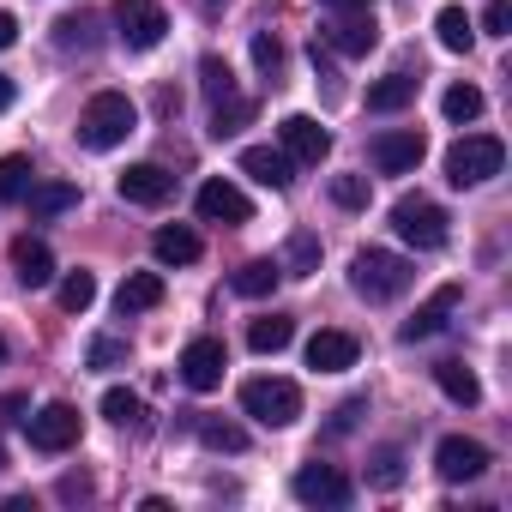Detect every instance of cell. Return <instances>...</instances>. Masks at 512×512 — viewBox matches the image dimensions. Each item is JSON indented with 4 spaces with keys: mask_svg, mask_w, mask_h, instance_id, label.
Returning <instances> with one entry per match:
<instances>
[{
    "mask_svg": "<svg viewBox=\"0 0 512 512\" xmlns=\"http://www.w3.org/2000/svg\"><path fill=\"white\" fill-rule=\"evenodd\" d=\"M410 278H416V266L404 260V253H392V247H362L350 260V290L362 302H398L410 290Z\"/></svg>",
    "mask_w": 512,
    "mask_h": 512,
    "instance_id": "1",
    "label": "cell"
},
{
    "mask_svg": "<svg viewBox=\"0 0 512 512\" xmlns=\"http://www.w3.org/2000/svg\"><path fill=\"white\" fill-rule=\"evenodd\" d=\"M133 127H139L133 97H127V91H97V97L85 103V115H79V145H85V151H115V145H127Z\"/></svg>",
    "mask_w": 512,
    "mask_h": 512,
    "instance_id": "2",
    "label": "cell"
},
{
    "mask_svg": "<svg viewBox=\"0 0 512 512\" xmlns=\"http://www.w3.org/2000/svg\"><path fill=\"white\" fill-rule=\"evenodd\" d=\"M241 410L260 422V428H290L302 416V386L296 380H278V374H260L241 386Z\"/></svg>",
    "mask_w": 512,
    "mask_h": 512,
    "instance_id": "3",
    "label": "cell"
},
{
    "mask_svg": "<svg viewBox=\"0 0 512 512\" xmlns=\"http://www.w3.org/2000/svg\"><path fill=\"white\" fill-rule=\"evenodd\" d=\"M506 169V145L494 133H464L452 151H446V181L452 187H482Z\"/></svg>",
    "mask_w": 512,
    "mask_h": 512,
    "instance_id": "4",
    "label": "cell"
},
{
    "mask_svg": "<svg viewBox=\"0 0 512 512\" xmlns=\"http://www.w3.org/2000/svg\"><path fill=\"white\" fill-rule=\"evenodd\" d=\"M115 37L127 49H157L169 37V13L163 0H115Z\"/></svg>",
    "mask_w": 512,
    "mask_h": 512,
    "instance_id": "5",
    "label": "cell"
},
{
    "mask_svg": "<svg viewBox=\"0 0 512 512\" xmlns=\"http://www.w3.org/2000/svg\"><path fill=\"white\" fill-rule=\"evenodd\" d=\"M392 229L410 241V247H440L446 241V211L434 205V199H422V193H404L398 205H392Z\"/></svg>",
    "mask_w": 512,
    "mask_h": 512,
    "instance_id": "6",
    "label": "cell"
},
{
    "mask_svg": "<svg viewBox=\"0 0 512 512\" xmlns=\"http://www.w3.org/2000/svg\"><path fill=\"white\" fill-rule=\"evenodd\" d=\"M368 157H374L380 175H410V169L428 157V139H422L416 127H386V133L368 145Z\"/></svg>",
    "mask_w": 512,
    "mask_h": 512,
    "instance_id": "7",
    "label": "cell"
},
{
    "mask_svg": "<svg viewBox=\"0 0 512 512\" xmlns=\"http://www.w3.org/2000/svg\"><path fill=\"white\" fill-rule=\"evenodd\" d=\"M488 464H494L488 446L470 440V434H446V440L434 446V470H440V482H476Z\"/></svg>",
    "mask_w": 512,
    "mask_h": 512,
    "instance_id": "8",
    "label": "cell"
},
{
    "mask_svg": "<svg viewBox=\"0 0 512 512\" xmlns=\"http://www.w3.org/2000/svg\"><path fill=\"white\" fill-rule=\"evenodd\" d=\"M79 410L73 404H43L31 422H25V434H31V446L37 452H67V446H79Z\"/></svg>",
    "mask_w": 512,
    "mask_h": 512,
    "instance_id": "9",
    "label": "cell"
},
{
    "mask_svg": "<svg viewBox=\"0 0 512 512\" xmlns=\"http://www.w3.org/2000/svg\"><path fill=\"white\" fill-rule=\"evenodd\" d=\"M278 139H284V157L290 163H326V151H332V133L314 121V115H284L278 121Z\"/></svg>",
    "mask_w": 512,
    "mask_h": 512,
    "instance_id": "10",
    "label": "cell"
},
{
    "mask_svg": "<svg viewBox=\"0 0 512 512\" xmlns=\"http://www.w3.org/2000/svg\"><path fill=\"white\" fill-rule=\"evenodd\" d=\"M290 494H296L302 506H344V500H350V476H344L338 464H302L296 482H290Z\"/></svg>",
    "mask_w": 512,
    "mask_h": 512,
    "instance_id": "11",
    "label": "cell"
},
{
    "mask_svg": "<svg viewBox=\"0 0 512 512\" xmlns=\"http://www.w3.org/2000/svg\"><path fill=\"white\" fill-rule=\"evenodd\" d=\"M223 368H229V350H223L217 338H193V344L181 350V380H187L193 392H217V386H223Z\"/></svg>",
    "mask_w": 512,
    "mask_h": 512,
    "instance_id": "12",
    "label": "cell"
},
{
    "mask_svg": "<svg viewBox=\"0 0 512 512\" xmlns=\"http://www.w3.org/2000/svg\"><path fill=\"white\" fill-rule=\"evenodd\" d=\"M115 193H121L127 205H163V199L175 193V175H169L163 163H133V169L115 175Z\"/></svg>",
    "mask_w": 512,
    "mask_h": 512,
    "instance_id": "13",
    "label": "cell"
},
{
    "mask_svg": "<svg viewBox=\"0 0 512 512\" xmlns=\"http://www.w3.org/2000/svg\"><path fill=\"white\" fill-rule=\"evenodd\" d=\"M193 205H199L205 223H229V229H235V223H253V199H247L235 181H205Z\"/></svg>",
    "mask_w": 512,
    "mask_h": 512,
    "instance_id": "14",
    "label": "cell"
},
{
    "mask_svg": "<svg viewBox=\"0 0 512 512\" xmlns=\"http://www.w3.org/2000/svg\"><path fill=\"white\" fill-rule=\"evenodd\" d=\"M241 175H253L260 187L284 193V187L296 181V163L284 157V145H247V151H241Z\"/></svg>",
    "mask_w": 512,
    "mask_h": 512,
    "instance_id": "15",
    "label": "cell"
},
{
    "mask_svg": "<svg viewBox=\"0 0 512 512\" xmlns=\"http://www.w3.org/2000/svg\"><path fill=\"white\" fill-rule=\"evenodd\" d=\"M320 37H326L338 55H368V49L380 43V31H374V13H332Z\"/></svg>",
    "mask_w": 512,
    "mask_h": 512,
    "instance_id": "16",
    "label": "cell"
},
{
    "mask_svg": "<svg viewBox=\"0 0 512 512\" xmlns=\"http://www.w3.org/2000/svg\"><path fill=\"white\" fill-rule=\"evenodd\" d=\"M458 302H464V290H458V284H440V290H434V296H428V302H422L410 320H404V344H422V338H434V332L452 320V308H458Z\"/></svg>",
    "mask_w": 512,
    "mask_h": 512,
    "instance_id": "17",
    "label": "cell"
},
{
    "mask_svg": "<svg viewBox=\"0 0 512 512\" xmlns=\"http://www.w3.org/2000/svg\"><path fill=\"white\" fill-rule=\"evenodd\" d=\"M13 272H19V284H25V290L55 284V253H49V241L19 235V241H13Z\"/></svg>",
    "mask_w": 512,
    "mask_h": 512,
    "instance_id": "18",
    "label": "cell"
},
{
    "mask_svg": "<svg viewBox=\"0 0 512 512\" xmlns=\"http://www.w3.org/2000/svg\"><path fill=\"white\" fill-rule=\"evenodd\" d=\"M356 356H362V344L350 332H314L308 338V368H320V374H344V368H356Z\"/></svg>",
    "mask_w": 512,
    "mask_h": 512,
    "instance_id": "19",
    "label": "cell"
},
{
    "mask_svg": "<svg viewBox=\"0 0 512 512\" xmlns=\"http://www.w3.org/2000/svg\"><path fill=\"white\" fill-rule=\"evenodd\" d=\"M25 205H31V223H49V217H61V211L79 205V187L73 181H31Z\"/></svg>",
    "mask_w": 512,
    "mask_h": 512,
    "instance_id": "20",
    "label": "cell"
},
{
    "mask_svg": "<svg viewBox=\"0 0 512 512\" xmlns=\"http://www.w3.org/2000/svg\"><path fill=\"white\" fill-rule=\"evenodd\" d=\"M151 253H157V260H163V266H193V260H199V253H205V241H199L193 229H181V223H169V229H157V235H151Z\"/></svg>",
    "mask_w": 512,
    "mask_h": 512,
    "instance_id": "21",
    "label": "cell"
},
{
    "mask_svg": "<svg viewBox=\"0 0 512 512\" xmlns=\"http://www.w3.org/2000/svg\"><path fill=\"white\" fill-rule=\"evenodd\" d=\"M290 338H296L290 314H260V320L247 326V350L253 356H278V350H290Z\"/></svg>",
    "mask_w": 512,
    "mask_h": 512,
    "instance_id": "22",
    "label": "cell"
},
{
    "mask_svg": "<svg viewBox=\"0 0 512 512\" xmlns=\"http://www.w3.org/2000/svg\"><path fill=\"white\" fill-rule=\"evenodd\" d=\"M55 49L61 55H91L97 49V13H85V7L79 13H61L55 19Z\"/></svg>",
    "mask_w": 512,
    "mask_h": 512,
    "instance_id": "23",
    "label": "cell"
},
{
    "mask_svg": "<svg viewBox=\"0 0 512 512\" xmlns=\"http://www.w3.org/2000/svg\"><path fill=\"white\" fill-rule=\"evenodd\" d=\"M416 85H422V79H410V73H386V79L368 85V109H374V115H398V109L416 103Z\"/></svg>",
    "mask_w": 512,
    "mask_h": 512,
    "instance_id": "24",
    "label": "cell"
},
{
    "mask_svg": "<svg viewBox=\"0 0 512 512\" xmlns=\"http://www.w3.org/2000/svg\"><path fill=\"white\" fill-rule=\"evenodd\" d=\"M434 37H440V49H446V55H470L476 25H470V13H464V7H440V13H434Z\"/></svg>",
    "mask_w": 512,
    "mask_h": 512,
    "instance_id": "25",
    "label": "cell"
},
{
    "mask_svg": "<svg viewBox=\"0 0 512 512\" xmlns=\"http://www.w3.org/2000/svg\"><path fill=\"white\" fill-rule=\"evenodd\" d=\"M434 386H440L452 404H464V410H470V404H482V380H476L464 362H434Z\"/></svg>",
    "mask_w": 512,
    "mask_h": 512,
    "instance_id": "26",
    "label": "cell"
},
{
    "mask_svg": "<svg viewBox=\"0 0 512 512\" xmlns=\"http://www.w3.org/2000/svg\"><path fill=\"white\" fill-rule=\"evenodd\" d=\"M278 278H284V266H278V260H247L229 284H235V296L260 302V296H272V290H278Z\"/></svg>",
    "mask_w": 512,
    "mask_h": 512,
    "instance_id": "27",
    "label": "cell"
},
{
    "mask_svg": "<svg viewBox=\"0 0 512 512\" xmlns=\"http://www.w3.org/2000/svg\"><path fill=\"white\" fill-rule=\"evenodd\" d=\"M163 302V278L157 272H133L121 290H115V308L121 314H145V308H157Z\"/></svg>",
    "mask_w": 512,
    "mask_h": 512,
    "instance_id": "28",
    "label": "cell"
},
{
    "mask_svg": "<svg viewBox=\"0 0 512 512\" xmlns=\"http://www.w3.org/2000/svg\"><path fill=\"white\" fill-rule=\"evenodd\" d=\"M284 272H290V278L320 272V235H314V229H296V235H290V247H284Z\"/></svg>",
    "mask_w": 512,
    "mask_h": 512,
    "instance_id": "29",
    "label": "cell"
},
{
    "mask_svg": "<svg viewBox=\"0 0 512 512\" xmlns=\"http://www.w3.org/2000/svg\"><path fill=\"white\" fill-rule=\"evenodd\" d=\"M193 434H199V446H205V452H241V446H247V434H241L235 422H223V416H199V422H193Z\"/></svg>",
    "mask_w": 512,
    "mask_h": 512,
    "instance_id": "30",
    "label": "cell"
},
{
    "mask_svg": "<svg viewBox=\"0 0 512 512\" xmlns=\"http://www.w3.org/2000/svg\"><path fill=\"white\" fill-rule=\"evenodd\" d=\"M103 416H109L115 428H145V404H139V392H127V386H109V392H103Z\"/></svg>",
    "mask_w": 512,
    "mask_h": 512,
    "instance_id": "31",
    "label": "cell"
},
{
    "mask_svg": "<svg viewBox=\"0 0 512 512\" xmlns=\"http://www.w3.org/2000/svg\"><path fill=\"white\" fill-rule=\"evenodd\" d=\"M31 181H37L31 157H0V199H7V205H19L31 193Z\"/></svg>",
    "mask_w": 512,
    "mask_h": 512,
    "instance_id": "32",
    "label": "cell"
},
{
    "mask_svg": "<svg viewBox=\"0 0 512 512\" xmlns=\"http://www.w3.org/2000/svg\"><path fill=\"white\" fill-rule=\"evenodd\" d=\"M199 85H205L211 103H229V97H235V73H229V61H223V55H205V61H199Z\"/></svg>",
    "mask_w": 512,
    "mask_h": 512,
    "instance_id": "33",
    "label": "cell"
},
{
    "mask_svg": "<svg viewBox=\"0 0 512 512\" xmlns=\"http://www.w3.org/2000/svg\"><path fill=\"white\" fill-rule=\"evenodd\" d=\"M247 121H253V103H247L241 91H235L229 103H211V133H217V139H229V133H241Z\"/></svg>",
    "mask_w": 512,
    "mask_h": 512,
    "instance_id": "34",
    "label": "cell"
},
{
    "mask_svg": "<svg viewBox=\"0 0 512 512\" xmlns=\"http://www.w3.org/2000/svg\"><path fill=\"white\" fill-rule=\"evenodd\" d=\"M440 115H446V121H458V127H464V121H476V115H482V91H476V85H452V91L440 97Z\"/></svg>",
    "mask_w": 512,
    "mask_h": 512,
    "instance_id": "35",
    "label": "cell"
},
{
    "mask_svg": "<svg viewBox=\"0 0 512 512\" xmlns=\"http://www.w3.org/2000/svg\"><path fill=\"white\" fill-rule=\"evenodd\" d=\"M55 296H61V308H67V314H85V308L97 302V278H91V272H67Z\"/></svg>",
    "mask_w": 512,
    "mask_h": 512,
    "instance_id": "36",
    "label": "cell"
},
{
    "mask_svg": "<svg viewBox=\"0 0 512 512\" xmlns=\"http://www.w3.org/2000/svg\"><path fill=\"white\" fill-rule=\"evenodd\" d=\"M368 482H374V488H398V482H404V452H398V446H380V452L368 458Z\"/></svg>",
    "mask_w": 512,
    "mask_h": 512,
    "instance_id": "37",
    "label": "cell"
},
{
    "mask_svg": "<svg viewBox=\"0 0 512 512\" xmlns=\"http://www.w3.org/2000/svg\"><path fill=\"white\" fill-rule=\"evenodd\" d=\"M332 199L344 211H362L368 205V175H332Z\"/></svg>",
    "mask_w": 512,
    "mask_h": 512,
    "instance_id": "38",
    "label": "cell"
},
{
    "mask_svg": "<svg viewBox=\"0 0 512 512\" xmlns=\"http://www.w3.org/2000/svg\"><path fill=\"white\" fill-rule=\"evenodd\" d=\"M253 67H260L266 79H278V67H284V49H278V37L253 31Z\"/></svg>",
    "mask_w": 512,
    "mask_h": 512,
    "instance_id": "39",
    "label": "cell"
},
{
    "mask_svg": "<svg viewBox=\"0 0 512 512\" xmlns=\"http://www.w3.org/2000/svg\"><path fill=\"white\" fill-rule=\"evenodd\" d=\"M85 362H91V368H121V362H127V344H121V338H91Z\"/></svg>",
    "mask_w": 512,
    "mask_h": 512,
    "instance_id": "40",
    "label": "cell"
},
{
    "mask_svg": "<svg viewBox=\"0 0 512 512\" xmlns=\"http://www.w3.org/2000/svg\"><path fill=\"white\" fill-rule=\"evenodd\" d=\"M482 31L488 37H512V0H488V7H482Z\"/></svg>",
    "mask_w": 512,
    "mask_h": 512,
    "instance_id": "41",
    "label": "cell"
},
{
    "mask_svg": "<svg viewBox=\"0 0 512 512\" xmlns=\"http://www.w3.org/2000/svg\"><path fill=\"white\" fill-rule=\"evenodd\" d=\"M356 416H362V398H350V404L338 410V422H332V434H350V428H356Z\"/></svg>",
    "mask_w": 512,
    "mask_h": 512,
    "instance_id": "42",
    "label": "cell"
},
{
    "mask_svg": "<svg viewBox=\"0 0 512 512\" xmlns=\"http://www.w3.org/2000/svg\"><path fill=\"white\" fill-rule=\"evenodd\" d=\"M326 13H374V0H320Z\"/></svg>",
    "mask_w": 512,
    "mask_h": 512,
    "instance_id": "43",
    "label": "cell"
},
{
    "mask_svg": "<svg viewBox=\"0 0 512 512\" xmlns=\"http://www.w3.org/2000/svg\"><path fill=\"white\" fill-rule=\"evenodd\" d=\"M19 43V19L13 13H0V49H13Z\"/></svg>",
    "mask_w": 512,
    "mask_h": 512,
    "instance_id": "44",
    "label": "cell"
},
{
    "mask_svg": "<svg viewBox=\"0 0 512 512\" xmlns=\"http://www.w3.org/2000/svg\"><path fill=\"white\" fill-rule=\"evenodd\" d=\"M13 97H19V85H13L7 73H0V115H7V109H13Z\"/></svg>",
    "mask_w": 512,
    "mask_h": 512,
    "instance_id": "45",
    "label": "cell"
},
{
    "mask_svg": "<svg viewBox=\"0 0 512 512\" xmlns=\"http://www.w3.org/2000/svg\"><path fill=\"white\" fill-rule=\"evenodd\" d=\"M61 494H67V500H79V494H91V482H85V476H67V482H61Z\"/></svg>",
    "mask_w": 512,
    "mask_h": 512,
    "instance_id": "46",
    "label": "cell"
},
{
    "mask_svg": "<svg viewBox=\"0 0 512 512\" xmlns=\"http://www.w3.org/2000/svg\"><path fill=\"white\" fill-rule=\"evenodd\" d=\"M0 362H7V338H0Z\"/></svg>",
    "mask_w": 512,
    "mask_h": 512,
    "instance_id": "47",
    "label": "cell"
}]
</instances>
